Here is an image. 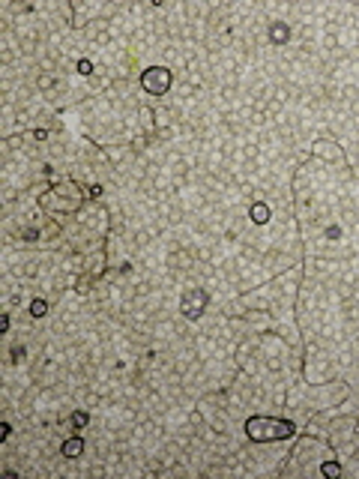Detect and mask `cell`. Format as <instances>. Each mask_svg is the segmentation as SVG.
Segmentation results:
<instances>
[{"label":"cell","instance_id":"cell-1","mask_svg":"<svg viewBox=\"0 0 359 479\" xmlns=\"http://www.w3.org/2000/svg\"><path fill=\"white\" fill-rule=\"evenodd\" d=\"M249 434L254 440H279V437H290L294 434V425L290 422H281V419H261V416H254L249 419Z\"/></svg>","mask_w":359,"mask_h":479},{"label":"cell","instance_id":"cell-2","mask_svg":"<svg viewBox=\"0 0 359 479\" xmlns=\"http://www.w3.org/2000/svg\"><path fill=\"white\" fill-rule=\"evenodd\" d=\"M141 84H144V90L150 96H162V93H168V87H171V72L162 69V66H153V69L144 72Z\"/></svg>","mask_w":359,"mask_h":479},{"label":"cell","instance_id":"cell-3","mask_svg":"<svg viewBox=\"0 0 359 479\" xmlns=\"http://www.w3.org/2000/svg\"><path fill=\"white\" fill-rule=\"evenodd\" d=\"M81 449H84V440H81V437L66 440V443H63V455H66V458H78V455H81Z\"/></svg>","mask_w":359,"mask_h":479},{"label":"cell","instance_id":"cell-4","mask_svg":"<svg viewBox=\"0 0 359 479\" xmlns=\"http://www.w3.org/2000/svg\"><path fill=\"white\" fill-rule=\"evenodd\" d=\"M269 36H272V42H284V39H287V27H284L281 21H276V27L269 30Z\"/></svg>","mask_w":359,"mask_h":479},{"label":"cell","instance_id":"cell-5","mask_svg":"<svg viewBox=\"0 0 359 479\" xmlns=\"http://www.w3.org/2000/svg\"><path fill=\"white\" fill-rule=\"evenodd\" d=\"M251 219H254V222H266V219H269V210H266L264 204H254V207H251Z\"/></svg>","mask_w":359,"mask_h":479},{"label":"cell","instance_id":"cell-6","mask_svg":"<svg viewBox=\"0 0 359 479\" xmlns=\"http://www.w3.org/2000/svg\"><path fill=\"white\" fill-rule=\"evenodd\" d=\"M30 314H33V317H42V314H45V299H36V303L30 306Z\"/></svg>","mask_w":359,"mask_h":479},{"label":"cell","instance_id":"cell-7","mask_svg":"<svg viewBox=\"0 0 359 479\" xmlns=\"http://www.w3.org/2000/svg\"><path fill=\"white\" fill-rule=\"evenodd\" d=\"M323 473H327V476H338L341 467H338V464H323Z\"/></svg>","mask_w":359,"mask_h":479}]
</instances>
